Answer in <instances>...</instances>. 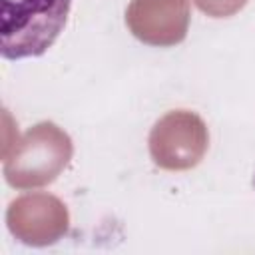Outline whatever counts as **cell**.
Wrapping results in <instances>:
<instances>
[{
	"mask_svg": "<svg viewBox=\"0 0 255 255\" xmlns=\"http://www.w3.org/2000/svg\"><path fill=\"white\" fill-rule=\"evenodd\" d=\"M253 187H255V175H253Z\"/></svg>",
	"mask_w": 255,
	"mask_h": 255,
	"instance_id": "cell-2",
	"label": "cell"
},
{
	"mask_svg": "<svg viewBox=\"0 0 255 255\" xmlns=\"http://www.w3.org/2000/svg\"><path fill=\"white\" fill-rule=\"evenodd\" d=\"M72 0H0V54L6 60L42 56L62 34Z\"/></svg>",
	"mask_w": 255,
	"mask_h": 255,
	"instance_id": "cell-1",
	"label": "cell"
}]
</instances>
